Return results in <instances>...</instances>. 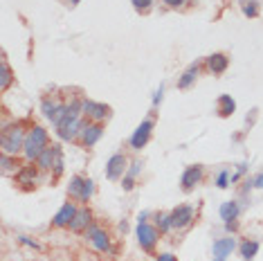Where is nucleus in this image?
I'll list each match as a JSON object with an SVG mask.
<instances>
[{"label":"nucleus","mask_w":263,"mask_h":261,"mask_svg":"<svg viewBox=\"0 0 263 261\" xmlns=\"http://www.w3.org/2000/svg\"><path fill=\"white\" fill-rule=\"evenodd\" d=\"M83 113V104L79 101H72V104L65 108V115L61 117V122L56 124V133H59L61 140H74L76 135L83 130L85 124H81L79 115Z\"/></svg>","instance_id":"1"},{"label":"nucleus","mask_w":263,"mask_h":261,"mask_svg":"<svg viewBox=\"0 0 263 261\" xmlns=\"http://www.w3.org/2000/svg\"><path fill=\"white\" fill-rule=\"evenodd\" d=\"M34 180H36L34 167H23L21 171L16 173V182H18V185H34Z\"/></svg>","instance_id":"22"},{"label":"nucleus","mask_w":263,"mask_h":261,"mask_svg":"<svg viewBox=\"0 0 263 261\" xmlns=\"http://www.w3.org/2000/svg\"><path fill=\"white\" fill-rule=\"evenodd\" d=\"M160 99H162V88L155 93V97H153V101H155V104H157V101H160Z\"/></svg>","instance_id":"35"},{"label":"nucleus","mask_w":263,"mask_h":261,"mask_svg":"<svg viewBox=\"0 0 263 261\" xmlns=\"http://www.w3.org/2000/svg\"><path fill=\"white\" fill-rule=\"evenodd\" d=\"M83 113L90 119H95V122H102V119H106L111 115V110H108V106L97 104V101H83Z\"/></svg>","instance_id":"13"},{"label":"nucleus","mask_w":263,"mask_h":261,"mask_svg":"<svg viewBox=\"0 0 263 261\" xmlns=\"http://www.w3.org/2000/svg\"><path fill=\"white\" fill-rule=\"evenodd\" d=\"M14 75H12V68L7 66V61L3 59V63H0V90H7L9 84H12Z\"/></svg>","instance_id":"23"},{"label":"nucleus","mask_w":263,"mask_h":261,"mask_svg":"<svg viewBox=\"0 0 263 261\" xmlns=\"http://www.w3.org/2000/svg\"><path fill=\"white\" fill-rule=\"evenodd\" d=\"M227 66H229V59L225 54H221V52H216V54H212L207 59V68L214 72V75H223V72L227 70Z\"/></svg>","instance_id":"16"},{"label":"nucleus","mask_w":263,"mask_h":261,"mask_svg":"<svg viewBox=\"0 0 263 261\" xmlns=\"http://www.w3.org/2000/svg\"><path fill=\"white\" fill-rule=\"evenodd\" d=\"M234 110H236V104H234V99L229 97V95H221V97H218V113H221L223 117H229Z\"/></svg>","instance_id":"21"},{"label":"nucleus","mask_w":263,"mask_h":261,"mask_svg":"<svg viewBox=\"0 0 263 261\" xmlns=\"http://www.w3.org/2000/svg\"><path fill=\"white\" fill-rule=\"evenodd\" d=\"M21 243L32 245V248H38V243H34V241H30V239H27V236H21Z\"/></svg>","instance_id":"33"},{"label":"nucleus","mask_w":263,"mask_h":261,"mask_svg":"<svg viewBox=\"0 0 263 261\" xmlns=\"http://www.w3.org/2000/svg\"><path fill=\"white\" fill-rule=\"evenodd\" d=\"M61 158H63V156H61V149H59V147H47L45 151L38 156L36 164H38L41 169H52L56 162L61 160Z\"/></svg>","instance_id":"14"},{"label":"nucleus","mask_w":263,"mask_h":261,"mask_svg":"<svg viewBox=\"0 0 263 261\" xmlns=\"http://www.w3.org/2000/svg\"><path fill=\"white\" fill-rule=\"evenodd\" d=\"M102 135H104L102 124H85L83 130H81V142H83L85 147H93V144L99 142Z\"/></svg>","instance_id":"15"},{"label":"nucleus","mask_w":263,"mask_h":261,"mask_svg":"<svg viewBox=\"0 0 263 261\" xmlns=\"http://www.w3.org/2000/svg\"><path fill=\"white\" fill-rule=\"evenodd\" d=\"M131 3H133V7H135L137 12H149L153 0H131Z\"/></svg>","instance_id":"28"},{"label":"nucleus","mask_w":263,"mask_h":261,"mask_svg":"<svg viewBox=\"0 0 263 261\" xmlns=\"http://www.w3.org/2000/svg\"><path fill=\"white\" fill-rule=\"evenodd\" d=\"M191 221H194V207L178 205L171 212V225H173V228H187Z\"/></svg>","instance_id":"6"},{"label":"nucleus","mask_w":263,"mask_h":261,"mask_svg":"<svg viewBox=\"0 0 263 261\" xmlns=\"http://www.w3.org/2000/svg\"><path fill=\"white\" fill-rule=\"evenodd\" d=\"M43 113H45V117L47 119H52L54 124H59L61 122V117L65 115V108L68 106H63V104H56V101H52V99H43Z\"/></svg>","instance_id":"12"},{"label":"nucleus","mask_w":263,"mask_h":261,"mask_svg":"<svg viewBox=\"0 0 263 261\" xmlns=\"http://www.w3.org/2000/svg\"><path fill=\"white\" fill-rule=\"evenodd\" d=\"M243 14L250 18L259 16V7H256V0H243Z\"/></svg>","instance_id":"26"},{"label":"nucleus","mask_w":263,"mask_h":261,"mask_svg":"<svg viewBox=\"0 0 263 261\" xmlns=\"http://www.w3.org/2000/svg\"><path fill=\"white\" fill-rule=\"evenodd\" d=\"M124 171H126V158H124L122 153L111 156V160L106 162V178L108 180H117L119 176H124Z\"/></svg>","instance_id":"7"},{"label":"nucleus","mask_w":263,"mask_h":261,"mask_svg":"<svg viewBox=\"0 0 263 261\" xmlns=\"http://www.w3.org/2000/svg\"><path fill=\"white\" fill-rule=\"evenodd\" d=\"M234 239H218L216 243H214V257L216 259H225L227 254H232V250H234Z\"/></svg>","instance_id":"17"},{"label":"nucleus","mask_w":263,"mask_h":261,"mask_svg":"<svg viewBox=\"0 0 263 261\" xmlns=\"http://www.w3.org/2000/svg\"><path fill=\"white\" fill-rule=\"evenodd\" d=\"M151 130H153V122H151V119H144V122L135 128V133L131 135V147L133 149H142L146 142H149Z\"/></svg>","instance_id":"8"},{"label":"nucleus","mask_w":263,"mask_h":261,"mask_svg":"<svg viewBox=\"0 0 263 261\" xmlns=\"http://www.w3.org/2000/svg\"><path fill=\"white\" fill-rule=\"evenodd\" d=\"M14 164H16V167H18V162H14L12 158L7 156V153H3V169H5V171H12V169H14Z\"/></svg>","instance_id":"30"},{"label":"nucleus","mask_w":263,"mask_h":261,"mask_svg":"<svg viewBox=\"0 0 263 261\" xmlns=\"http://www.w3.org/2000/svg\"><path fill=\"white\" fill-rule=\"evenodd\" d=\"M88 241L95 245L97 250H102V252H108L111 250V241H108V234L104 232L102 228H97V225H90L88 228Z\"/></svg>","instance_id":"9"},{"label":"nucleus","mask_w":263,"mask_h":261,"mask_svg":"<svg viewBox=\"0 0 263 261\" xmlns=\"http://www.w3.org/2000/svg\"><path fill=\"white\" fill-rule=\"evenodd\" d=\"M157 261H178L173 257V254H160V257H157Z\"/></svg>","instance_id":"32"},{"label":"nucleus","mask_w":263,"mask_h":261,"mask_svg":"<svg viewBox=\"0 0 263 261\" xmlns=\"http://www.w3.org/2000/svg\"><path fill=\"white\" fill-rule=\"evenodd\" d=\"M25 138L27 135L23 133L21 126H12L3 130V140H0V147H3V153L7 156H16L23 147H25Z\"/></svg>","instance_id":"3"},{"label":"nucleus","mask_w":263,"mask_h":261,"mask_svg":"<svg viewBox=\"0 0 263 261\" xmlns=\"http://www.w3.org/2000/svg\"><path fill=\"white\" fill-rule=\"evenodd\" d=\"M68 191H70V196H76V198H79V201H83V203H85L90 196H93L95 185H93V180H90V178L72 176V178H70Z\"/></svg>","instance_id":"4"},{"label":"nucleus","mask_w":263,"mask_h":261,"mask_svg":"<svg viewBox=\"0 0 263 261\" xmlns=\"http://www.w3.org/2000/svg\"><path fill=\"white\" fill-rule=\"evenodd\" d=\"M144 219H146V214H142L140 223H137V241H140V245L144 250H153V245L157 243V230L151 228Z\"/></svg>","instance_id":"5"},{"label":"nucleus","mask_w":263,"mask_h":261,"mask_svg":"<svg viewBox=\"0 0 263 261\" xmlns=\"http://www.w3.org/2000/svg\"><path fill=\"white\" fill-rule=\"evenodd\" d=\"M198 70H200V66L198 63H191L187 70L183 72V77H180V81H178V88H183V90H187L191 84L196 81V77H198Z\"/></svg>","instance_id":"18"},{"label":"nucleus","mask_w":263,"mask_h":261,"mask_svg":"<svg viewBox=\"0 0 263 261\" xmlns=\"http://www.w3.org/2000/svg\"><path fill=\"white\" fill-rule=\"evenodd\" d=\"M256 250H259V243H256V241H245V243L241 245L243 259H252V257L256 254Z\"/></svg>","instance_id":"25"},{"label":"nucleus","mask_w":263,"mask_h":261,"mask_svg":"<svg viewBox=\"0 0 263 261\" xmlns=\"http://www.w3.org/2000/svg\"><path fill=\"white\" fill-rule=\"evenodd\" d=\"M157 228L160 232H169L173 225H171V214H157Z\"/></svg>","instance_id":"27"},{"label":"nucleus","mask_w":263,"mask_h":261,"mask_svg":"<svg viewBox=\"0 0 263 261\" xmlns=\"http://www.w3.org/2000/svg\"><path fill=\"white\" fill-rule=\"evenodd\" d=\"M76 212H79V210L74 207V203H65V205L56 212L54 219H52V225H56V228H65V225H70L74 221Z\"/></svg>","instance_id":"10"},{"label":"nucleus","mask_w":263,"mask_h":261,"mask_svg":"<svg viewBox=\"0 0 263 261\" xmlns=\"http://www.w3.org/2000/svg\"><path fill=\"white\" fill-rule=\"evenodd\" d=\"M203 180V167H187L185 169V173H183V178H180V185H183V189L185 191H189V189H194L198 182Z\"/></svg>","instance_id":"11"},{"label":"nucleus","mask_w":263,"mask_h":261,"mask_svg":"<svg viewBox=\"0 0 263 261\" xmlns=\"http://www.w3.org/2000/svg\"><path fill=\"white\" fill-rule=\"evenodd\" d=\"M142 171V162H133V167L128 169L126 178H124V189H133V185H135V176Z\"/></svg>","instance_id":"24"},{"label":"nucleus","mask_w":263,"mask_h":261,"mask_svg":"<svg viewBox=\"0 0 263 261\" xmlns=\"http://www.w3.org/2000/svg\"><path fill=\"white\" fill-rule=\"evenodd\" d=\"M236 216H238V203H234V201L223 203V207H221V219L227 221V223H232V221H236Z\"/></svg>","instance_id":"20"},{"label":"nucleus","mask_w":263,"mask_h":261,"mask_svg":"<svg viewBox=\"0 0 263 261\" xmlns=\"http://www.w3.org/2000/svg\"><path fill=\"white\" fill-rule=\"evenodd\" d=\"M214 261H225V259H214Z\"/></svg>","instance_id":"37"},{"label":"nucleus","mask_w":263,"mask_h":261,"mask_svg":"<svg viewBox=\"0 0 263 261\" xmlns=\"http://www.w3.org/2000/svg\"><path fill=\"white\" fill-rule=\"evenodd\" d=\"M88 225H90V212L83 207V210L76 212V216H74L72 223H70V228H72L74 232H81V230L88 228Z\"/></svg>","instance_id":"19"},{"label":"nucleus","mask_w":263,"mask_h":261,"mask_svg":"<svg viewBox=\"0 0 263 261\" xmlns=\"http://www.w3.org/2000/svg\"><path fill=\"white\" fill-rule=\"evenodd\" d=\"M81 3V0H70V5H79Z\"/></svg>","instance_id":"36"},{"label":"nucleus","mask_w":263,"mask_h":261,"mask_svg":"<svg viewBox=\"0 0 263 261\" xmlns=\"http://www.w3.org/2000/svg\"><path fill=\"white\" fill-rule=\"evenodd\" d=\"M185 0H164V5H169V7H180Z\"/></svg>","instance_id":"31"},{"label":"nucleus","mask_w":263,"mask_h":261,"mask_svg":"<svg viewBox=\"0 0 263 261\" xmlns=\"http://www.w3.org/2000/svg\"><path fill=\"white\" fill-rule=\"evenodd\" d=\"M216 185L221 187V189H225V187L229 185V171H227V169H223V171L218 173V178H216Z\"/></svg>","instance_id":"29"},{"label":"nucleus","mask_w":263,"mask_h":261,"mask_svg":"<svg viewBox=\"0 0 263 261\" xmlns=\"http://www.w3.org/2000/svg\"><path fill=\"white\" fill-rule=\"evenodd\" d=\"M45 149H47V130L41 126H34L25 138V147H23L25 158L30 162H34V160H38V156H41Z\"/></svg>","instance_id":"2"},{"label":"nucleus","mask_w":263,"mask_h":261,"mask_svg":"<svg viewBox=\"0 0 263 261\" xmlns=\"http://www.w3.org/2000/svg\"><path fill=\"white\" fill-rule=\"evenodd\" d=\"M254 185H256V187H261V189H263V173H259V176L254 178Z\"/></svg>","instance_id":"34"}]
</instances>
